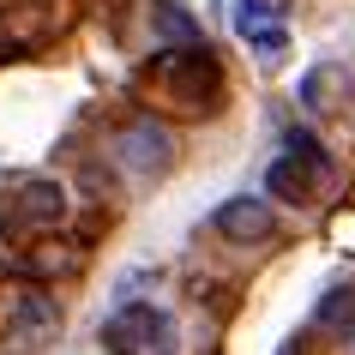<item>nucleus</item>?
Instances as JSON below:
<instances>
[{
  "label": "nucleus",
  "instance_id": "obj_1",
  "mask_svg": "<svg viewBox=\"0 0 355 355\" xmlns=\"http://www.w3.org/2000/svg\"><path fill=\"white\" fill-rule=\"evenodd\" d=\"M150 78L181 114H217V103H223V67H217V55L205 42H181V49L157 55Z\"/></svg>",
  "mask_w": 355,
  "mask_h": 355
},
{
  "label": "nucleus",
  "instance_id": "obj_2",
  "mask_svg": "<svg viewBox=\"0 0 355 355\" xmlns=\"http://www.w3.org/2000/svg\"><path fill=\"white\" fill-rule=\"evenodd\" d=\"M103 349L109 355H175L181 349V325L168 307H150V301H127L103 319Z\"/></svg>",
  "mask_w": 355,
  "mask_h": 355
},
{
  "label": "nucleus",
  "instance_id": "obj_3",
  "mask_svg": "<svg viewBox=\"0 0 355 355\" xmlns=\"http://www.w3.org/2000/svg\"><path fill=\"white\" fill-rule=\"evenodd\" d=\"M60 217H67L60 181H49V175H12V181H0V229L12 241H31L42 229H55Z\"/></svg>",
  "mask_w": 355,
  "mask_h": 355
},
{
  "label": "nucleus",
  "instance_id": "obj_4",
  "mask_svg": "<svg viewBox=\"0 0 355 355\" xmlns=\"http://www.w3.org/2000/svg\"><path fill=\"white\" fill-rule=\"evenodd\" d=\"M55 331H60V313L49 301V289H37V283H0V343L12 355L42 349Z\"/></svg>",
  "mask_w": 355,
  "mask_h": 355
},
{
  "label": "nucleus",
  "instance_id": "obj_5",
  "mask_svg": "<svg viewBox=\"0 0 355 355\" xmlns=\"http://www.w3.org/2000/svg\"><path fill=\"white\" fill-rule=\"evenodd\" d=\"M331 175V157H325V145H319L307 127H289L283 132V157L271 163V175H265V187L277 193V199H289V205H307L313 199V187Z\"/></svg>",
  "mask_w": 355,
  "mask_h": 355
},
{
  "label": "nucleus",
  "instance_id": "obj_6",
  "mask_svg": "<svg viewBox=\"0 0 355 355\" xmlns=\"http://www.w3.org/2000/svg\"><path fill=\"white\" fill-rule=\"evenodd\" d=\"M217 235L223 241H241V247H253V241H271L277 235V211L265 205V199H253V193H235V199H223L217 205Z\"/></svg>",
  "mask_w": 355,
  "mask_h": 355
},
{
  "label": "nucleus",
  "instance_id": "obj_7",
  "mask_svg": "<svg viewBox=\"0 0 355 355\" xmlns=\"http://www.w3.org/2000/svg\"><path fill=\"white\" fill-rule=\"evenodd\" d=\"M114 150H121V163L132 168V175H163L168 157H175V139H168V127H157V121H132L121 139H114Z\"/></svg>",
  "mask_w": 355,
  "mask_h": 355
},
{
  "label": "nucleus",
  "instance_id": "obj_8",
  "mask_svg": "<svg viewBox=\"0 0 355 355\" xmlns=\"http://www.w3.org/2000/svg\"><path fill=\"white\" fill-rule=\"evenodd\" d=\"M235 31L247 37V49H259L265 60H277L289 49V31H283V12L271 0H235Z\"/></svg>",
  "mask_w": 355,
  "mask_h": 355
},
{
  "label": "nucleus",
  "instance_id": "obj_9",
  "mask_svg": "<svg viewBox=\"0 0 355 355\" xmlns=\"http://www.w3.org/2000/svg\"><path fill=\"white\" fill-rule=\"evenodd\" d=\"M150 24H157L163 42H199V24H193L187 6H175V0H150Z\"/></svg>",
  "mask_w": 355,
  "mask_h": 355
},
{
  "label": "nucleus",
  "instance_id": "obj_10",
  "mask_svg": "<svg viewBox=\"0 0 355 355\" xmlns=\"http://www.w3.org/2000/svg\"><path fill=\"white\" fill-rule=\"evenodd\" d=\"M319 325L349 331V343H355V289H331V295L319 301Z\"/></svg>",
  "mask_w": 355,
  "mask_h": 355
},
{
  "label": "nucleus",
  "instance_id": "obj_11",
  "mask_svg": "<svg viewBox=\"0 0 355 355\" xmlns=\"http://www.w3.org/2000/svg\"><path fill=\"white\" fill-rule=\"evenodd\" d=\"M295 355H301V349H295Z\"/></svg>",
  "mask_w": 355,
  "mask_h": 355
}]
</instances>
